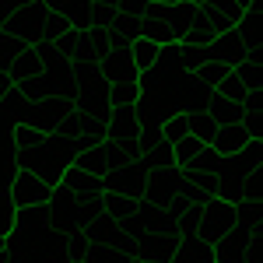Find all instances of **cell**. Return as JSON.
Here are the masks:
<instances>
[{
    "mask_svg": "<svg viewBox=\"0 0 263 263\" xmlns=\"http://www.w3.org/2000/svg\"><path fill=\"white\" fill-rule=\"evenodd\" d=\"M95 214H102L99 211V193H70V190H63V186H53L49 200L42 203V221H46V228H53V232H60V235L81 232Z\"/></svg>",
    "mask_w": 263,
    "mask_h": 263,
    "instance_id": "cell-1",
    "label": "cell"
},
{
    "mask_svg": "<svg viewBox=\"0 0 263 263\" xmlns=\"http://www.w3.org/2000/svg\"><path fill=\"white\" fill-rule=\"evenodd\" d=\"M14 155V165L18 168H28V172H35L39 179H46L49 186H57L60 179V172L67 165L74 162V144L57 137V134H46L39 144H32V147H25V151H11Z\"/></svg>",
    "mask_w": 263,
    "mask_h": 263,
    "instance_id": "cell-2",
    "label": "cell"
},
{
    "mask_svg": "<svg viewBox=\"0 0 263 263\" xmlns=\"http://www.w3.org/2000/svg\"><path fill=\"white\" fill-rule=\"evenodd\" d=\"M74 84H78V99L74 105L84 109L88 116H95V120H105L109 112H112V99H109V81L102 78L99 70V60H81L74 63Z\"/></svg>",
    "mask_w": 263,
    "mask_h": 263,
    "instance_id": "cell-3",
    "label": "cell"
},
{
    "mask_svg": "<svg viewBox=\"0 0 263 263\" xmlns=\"http://www.w3.org/2000/svg\"><path fill=\"white\" fill-rule=\"evenodd\" d=\"M46 14H49V7L42 0H28V4H21L18 11H11L0 21V28L7 35H14V39L28 42V46H39L42 35H46Z\"/></svg>",
    "mask_w": 263,
    "mask_h": 263,
    "instance_id": "cell-4",
    "label": "cell"
},
{
    "mask_svg": "<svg viewBox=\"0 0 263 263\" xmlns=\"http://www.w3.org/2000/svg\"><path fill=\"white\" fill-rule=\"evenodd\" d=\"M232 224H235V203L214 193V197H207V200L200 203V214H197L193 232H200L207 242H218Z\"/></svg>",
    "mask_w": 263,
    "mask_h": 263,
    "instance_id": "cell-5",
    "label": "cell"
},
{
    "mask_svg": "<svg viewBox=\"0 0 263 263\" xmlns=\"http://www.w3.org/2000/svg\"><path fill=\"white\" fill-rule=\"evenodd\" d=\"M137 137H141V120L134 105H112V112L105 116V141L120 144L126 158H137Z\"/></svg>",
    "mask_w": 263,
    "mask_h": 263,
    "instance_id": "cell-6",
    "label": "cell"
},
{
    "mask_svg": "<svg viewBox=\"0 0 263 263\" xmlns=\"http://www.w3.org/2000/svg\"><path fill=\"white\" fill-rule=\"evenodd\" d=\"M182 190V172L179 168H147V176H144V190L141 197L147 203H155V207H168V203L179 197Z\"/></svg>",
    "mask_w": 263,
    "mask_h": 263,
    "instance_id": "cell-7",
    "label": "cell"
},
{
    "mask_svg": "<svg viewBox=\"0 0 263 263\" xmlns=\"http://www.w3.org/2000/svg\"><path fill=\"white\" fill-rule=\"evenodd\" d=\"M123 162H126V151L112 141H99V144H91V147H84V151L74 155V165H81L84 172H91V176H99V179Z\"/></svg>",
    "mask_w": 263,
    "mask_h": 263,
    "instance_id": "cell-8",
    "label": "cell"
},
{
    "mask_svg": "<svg viewBox=\"0 0 263 263\" xmlns=\"http://www.w3.org/2000/svg\"><path fill=\"white\" fill-rule=\"evenodd\" d=\"M49 193H53V186L46 179H39L35 172H28V168H18L11 186H7V197H11L14 207H39V203L49 200Z\"/></svg>",
    "mask_w": 263,
    "mask_h": 263,
    "instance_id": "cell-9",
    "label": "cell"
},
{
    "mask_svg": "<svg viewBox=\"0 0 263 263\" xmlns=\"http://www.w3.org/2000/svg\"><path fill=\"white\" fill-rule=\"evenodd\" d=\"M144 176H147V168H144L141 158H126L123 165H116L112 172H105V176H102V190H116V193H123V197L141 200Z\"/></svg>",
    "mask_w": 263,
    "mask_h": 263,
    "instance_id": "cell-10",
    "label": "cell"
},
{
    "mask_svg": "<svg viewBox=\"0 0 263 263\" xmlns=\"http://www.w3.org/2000/svg\"><path fill=\"white\" fill-rule=\"evenodd\" d=\"M70 109H74L70 99H63V95H46V99H35L32 105H28V112H25L21 123H32V126L42 130V134H53L57 123H60Z\"/></svg>",
    "mask_w": 263,
    "mask_h": 263,
    "instance_id": "cell-11",
    "label": "cell"
},
{
    "mask_svg": "<svg viewBox=\"0 0 263 263\" xmlns=\"http://www.w3.org/2000/svg\"><path fill=\"white\" fill-rule=\"evenodd\" d=\"M263 165V141H249L242 144L239 151L224 155L221 158V168H218V179H246L253 168Z\"/></svg>",
    "mask_w": 263,
    "mask_h": 263,
    "instance_id": "cell-12",
    "label": "cell"
},
{
    "mask_svg": "<svg viewBox=\"0 0 263 263\" xmlns=\"http://www.w3.org/2000/svg\"><path fill=\"white\" fill-rule=\"evenodd\" d=\"M260 228H263V224H260ZM249 235H253V228H246V224L235 221L221 239L214 242V263H246Z\"/></svg>",
    "mask_w": 263,
    "mask_h": 263,
    "instance_id": "cell-13",
    "label": "cell"
},
{
    "mask_svg": "<svg viewBox=\"0 0 263 263\" xmlns=\"http://www.w3.org/2000/svg\"><path fill=\"white\" fill-rule=\"evenodd\" d=\"M168 263H214V242H207L200 232L186 228L176 239V253Z\"/></svg>",
    "mask_w": 263,
    "mask_h": 263,
    "instance_id": "cell-14",
    "label": "cell"
},
{
    "mask_svg": "<svg viewBox=\"0 0 263 263\" xmlns=\"http://www.w3.org/2000/svg\"><path fill=\"white\" fill-rule=\"evenodd\" d=\"M260 18H263V0H253V4H246L242 18L235 21V32L242 35L246 49H249V60H260V63H263V35H260Z\"/></svg>",
    "mask_w": 263,
    "mask_h": 263,
    "instance_id": "cell-15",
    "label": "cell"
},
{
    "mask_svg": "<svg viewBox=\"0 0 263 263\" xmlns=\"http://www.w3.org/2000/svg\"><path fill=\"white\" fill-rule=\"evenodd\" d=\"M99 70H102V78H105L109 84L112 81H137V78H141V70L134 67V60H130V46L109 49V53L99 60Z\"/></svg>",
    "mask_w": 263,
    "mask_h": 263,
    "instance_id": "cell-16",
    "label": "cell"
},
{
    "mask_svg": "<svg viewBox=\"0 0 263 263\" xmlns=\"http://www.w3.org/2000/svg\"><path fill=\"white\" fill-rule=\"evenodd\" d=\"M207 46H211V57H218V60L228 63V67H235L239 60H246V57H249V49H246L242 35H239L235 28H228V32H218V35L207 42Z\"/></svg>",
    "mask_w": 263,
    "mask_h": 263,
    "instance_id": "cell-17",
    "label": "cell"
},
{
    "mask_svg": "<svg viewBox=\"0 0 263 263\" xmlns=\"http://www.w3.org/2000/svg\"><path fill=\"white\" fill-rule=\"evenodd\" d=\"M42 4L53 7L57 14H63L74 28H81V32L91 28V7H95L91 0H42Z\"/></svg>",
    "mask_w": 263,
    "mask_h": 263,
    "instance_id": "cell-18",
    "label": "cell"
},
{
    "mask_svg": "<svg viewBox=\"0 0 263 263\" xmlns=\"http://www.w3.org/2000/svg\"><path fill=\"white\" fill-rule=\"evenodd\" d=\"M57 186H63V190H70V193H102V179L99 176H91V172H84L81 165H67L60 172V179H57Z\"/></svg>",
    "mask_w": 263,
    "mask_h": 263,
    "instance_id": "cell-19",
    "label": "cell"
},
{
    "mask_svg": "<svg viewBox=\"0 0 263 263\" xmlns=\"http://www.w3.org/2000/svg\"><path fill=\"white\" fill-rule=\"evenodd\" d=\"M7 74L14 78V84L18 81H28V78H39L42 74V57L35 46H25L21 53H14L11 57V63H7Z\"/></svg>",
    "mask_w": 263,
    "mask_h": 263,
    "instance_id": "cell-20",
    "label": "cell"
},
{
    "mask_svg": "<svg viewBox=\"0 0 263 263\" xmlns=\"http://www.w3.org/2000/svg\"><path fill=\"white\" fill-rule=\"evenodd\" d=\"M249 141H256V137H249V134H246L242 123H224V126H218V134H214L211 147H214V151L224 158V155L239 151V147H242V144H249Z\"/></svg>",
    "mask_w": 263,
    "mask_h": 263,
    "instance_id": "cell-21",
    "label": "cell"
},
{
    "mask_svg": "<svg viewBox=\"0 0 263 263\" xmlns=\"http://www.w3.org/2000/svg\"><path fill=\"white\" fill-rule=\"evenodd\" d=\"M218 168H221V155L211 144H203L200 151H197V158L190 162V168H179V172L186 179H203V176H218Z\"/></svg>",
    "mask_w": 263,
    "mask_h": 263,
    "instance_id": "cell-22",
    "label": "cell"
},
{
    "mask_svg": "<svg viewBox=\"0 0 263 263\" xmlns=\"http://www.w3.org/2000/svg\"><path fill=\"white\" fill-rule=\"evenodd\" d=\"M134 207H137V200H134V197H123V193H116V190H102V193H99V211H102V214H109L112 221L130 218Z\"/></svg>",
    "mask_w": 263,
    "mask_h": 263,
    "instance_id": "cell-23",
    "label": "cell"
},
{
    "mask_svg": "<svg viewBox=\"0 0 263 263\" xmlns=\"http://www.w3.org/2000/svg\"><path fill=\"white\" fill-rule=\"evenodd\" d=\"M207 112H211V120L218 123V126L242 120V105L232 102V99H221V95H214V91H211V99H207Z\"/></svg>",
    "mask_w": 263,
    "mask_h": 263,
    "instance_id": "cell-24",
    "label": "cell"
},
{
    "mask_svg": "<svg viewBox=\"0 0 263 263\" xmlns=\"http://www.w3.org/2000/svg\"><path fill=\"white\" fill-rule=\"evenodd\" d=\"M186 126H190V134H193L200 144H211V141H214V134H218V123L211 120L207 109H193V112H186Z\"/></svg>",
    "mask_w": 263,
    "mask_h": 263,
    "instance_id": "cell-25",
    "label": "cell"
},
{
    "mask_svg": "<svg viewBox=\"0 0 263 263\" xmlns=\"http://www.w3.org/2000/svg\"><path fill=\"white\" fill-rule=\"evenodd\" d=\"M141 35L151 42H158V46H168V42H179L176 39V28L168 25L165 18H147V14H141Z\"/></svg>",
    "mask_w": 263,
    "mask_h": 263,
    "instance_id": "cell-26",
    "label": "cell"
},
{
    "mask_svg": "<svg viewBox=\"0 0 263 263\" xmlns=\"http://www.w3.org/2000/svg\"><path fill=\"white\" fill-rule=\"evenodd\" d=\"M81 46H84V32H81V28H74V25H70V28H67V32L60 35V39L53 42V49H57V53H60L67 63H78V60L84 57Z\"/></svg>",
    "mask_w": 263,
    "mask_h": 263,
    "instance_id": "cell-27",
    "label": "cell"
},
{
    "mask_svg": "<svg viewBox=\"0 0 263 263\" xmlns=\"http://www.w3.org/2000/svg\"><path fill=\"white\" fill-rule=\"evenodd\" d=\"M158 53H162V46H158V42L144 39V35L130 39V60H134V67H137V70H147L151 63L158 60Z\"/></svg>",
    "mask_w": 263,
    "mask_h": 263,
    "instance_id": "cell-28",
    "label": "cell"
},
{
    "mask_svg": "<svg viewBox=\"0 0 263 263\" xmlns=\"http://www.w3.org/2000/svg\"><path fill=\"white\" fill-rule=\"evenodd\" d=\"M228 70H232L228 63H221L218 57H207V60H203L200 67H197V70H190V74L197 78V84H203V88H214V84L221 81Z\"/></svg>",
    "mask_w": 263,
    "mask_h": 263,
    "instance_id": "cell-29",
    "label": "cell"
},
{
    "mask_svg": "<svg viewBox=\"0 0 263 263\" xmlns=\"http://www.w3.org/2000/svg\"><path fill=\"white\" fill-rule=\"evenodd\" d=\"M232 70H235V78L242 81L246 91H256V88H263V63H260V60H249V57H246V60H239Z\"/></svg>",
    "mask_w": 263,
    "mask_h": 263,
    "instance_id": "cell-30",
    "label": "cell"
},
{
    "mask_svg": "<svg viewBox=\"0 0 263 263\" xmlns=\"http://www.w3.org/2000/svg\"><path fill=\"white\" fill-rule=\"evenodd\" d=\"M109 99H112V105H137L141 84L137 81H112L109 84Z\"/></svg>",
    "mask_w": 263,
    "mask_h": 263,
    "instance_id": "cell-31",
    "label": "cell"
},
{
    "mask_svg": "<svg viewBox=\"0 0 263 263\" xmlns=\"http://www.w3.org/2000/svg\"><path fill=\"white\" fill-rule=\"evenodd\" d=\"M158 130H162V137L168 144L179 141V137H186V134H190V126H186V112H168V116L158 123Z\"/></svg>",
    "mask_w": 263,
    "mask_h": 263,
    "instance_id": "cell-32",
    "label": "cell"
},
{
    "mask_svg": "<svg viewBox=\"0 0 263 263\" xmlns=\"http://www.w3.org/2000/svg\"><path fill=\"white\" fill-rule=\"evenodd\" d=\"M211 91H214V95H221V99H232V102H239L246 95V88H242V81L235 78V70H228V74H224V78L214 84Z\"/></svg>",
    "mask_w": 263,
    "mask_h": 263,
    "instance_id": "cell-33",
    "label": "cell"
},
{
    "mask_svg": "<svg viewBox=\"0 0 263 263\" xmlns=\"http://www.w3.org/2000/svg\"><path fill=\"white\" fill-rule=\"evenodd\" d=\"M14 221H18V207L11 203L7 190H0V235H4V239L14 232Z\"/></svg>",
    "mask_w": 263,
    "mask_h": 263,
    "instance_id": "cell-34",
    "label": "cell"
},
{
    "mask_svg": "<svg viewBox=\"0 0 263 263\" xmlns=\"http://www.w3.org/2000/svg\"><path fill=\"white\" fill-rule=\"evenodd\" d=\"M242 200H249V203H260L263 200V165H260V168H253V172L242 179Z\"/></svg>",
    "mask_w": 263,
    "mask_h": 263,
    "instance_id": "cell-35",
    "label": "cell"
},
{
    "mask_svg": "<svg viewBox=\"0 0 263 263\" xmlns=\"http://www.w3.org/2000/svg\"><path fill=\"white\" fill-rule=\"evenodd\" d=\"M25 46H28V42L14 39V35H7V32L0 28V67H7V63H11V57H14V53H21Z\"/></svg>",
    "mask_w": 263,
    "mask_h": 263,
    "instance_id": "cell-36",
    "label": "cell"
},
{
    "mask_svg": "<svg viewBox=\"0 0 263 263\" xmlns=\"http://www.w3.org/2000/svg\"><path fill=\"white\" fill-rule=\"evenodd\" d=\"M112 7H116V14H144L147 0H116Z\"/></svg>",
    "mask_w": 263,
    "mask_h": 263,
    "instance_id": "cell-37",
    "label": "cell"
},
{
    "mask_svg": "<svg viewBox=\"0 0 263 263\" xmlns=\"http://www.w3.org/2000/svg\"><path fill=\"white\" fill-rule=\"evenodd\" d=\"M7 91H14V78L7 74V67H0V102H4Z\"/></svg>",
    "mask_w": 263,
    "mask_h": 263,
    "instance_id": "cell-38",
    "label": "cell"
},
{
    "mask_svg": "<svg viewBox=\"0 0 263 263\" xmlns=\"http://www.w3.org/2000/svg\"><path fill=\"white\" fill-rule=\"evenodd\" d=\"M21 4H28V0H0V21L7 18V14H11V11H18Z\"/></svg>",
    "mask_w": 263,
    "mask_h": 263,
    "instance_id": "cell-39",
    "label": "cell"
},
{
    "mask_svg": "<svg viewBox=\"0 0 263 263\" xmlns=\"http://www.w3.org/2000/svg\"><path fill=\"white\" fill-rule=\"evenodd\" d=\"M67 263H88V256H70Z\"/></svg>",
    "mask_w": 263,
    "mask_h": 263,
    "instance_id": "cell-40",
    "label": "cell"
},
{
    "mask_svg": "<svg viewBox=\"0 0 263 263\" xmlns=\"http://www.w3.org/2000/svg\"><path fill=\"white\" fill-rule=\"evenodd\" d=\"M11 260V253H7V249H4V253H0V263H7Z\"/></svg>",
    "mask_w": 263,
    "mask_h": 263,
    "instance_id": "cell-41",
    "label": "cell"
},
{
    "mask_svg": "<svg viewBox=\"0 0 263 263\" xmlns=\"http://www.w3.org/2000/svg\"><path fill=\"white\" fill-rule=\"evenodd\" d=\"M151 4H179V0H151Z\"/></svg>",
    "mask_w": 263,
    "mask_h": 263,
    "instance_id": "cell-42",
    "label": "cell"
},
{
    "mask_svg": "<svg viewBox=\"0 0 263 263\" xmlns=\"http://www.w3.org/2000/svg\"><path fill=\"white\" fill-rule=\"evenodd\" d=\"M4 249H7V239H4V235H0V253H4Z\"/></svg>",
    "mask_w": 263,
    "mask_h": 263,
    "instance_id": "cell-43",
    "label": "cell"
},
{
    "mask_svg": "<svg viewBox=\"0 0 263 263\" xmlns=\"http://www.w3.org/2000/svg\"><path fill=\"white\" fill-rule=\"evenodd\" d=\"M235 4H242V7H246V4H253V0H235Z\"/></svg>",
    "mask_w": 263,
    "mask_h": 263,
    "instance_id": "cell-44",
    "label": "cell"
},
{
    "mask_svg": "<svg viewBox=\"0 0 263 263\" xmlns=\"http://www.w3.org/2000/svg\"><path fill=\"white\" fill-rule=\"evenodd\" d=\"M186 4H203V0H186Z\"/></svg>",
    "mask_w": 263,
    "mask_h": 263,
    "instance_id": "cell-45",
    "label": "cell"
}]
</instances>
